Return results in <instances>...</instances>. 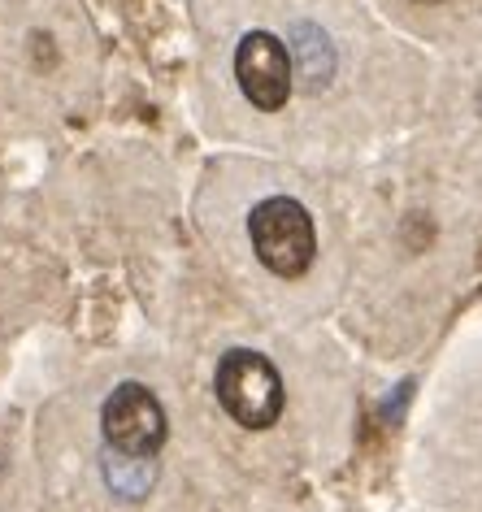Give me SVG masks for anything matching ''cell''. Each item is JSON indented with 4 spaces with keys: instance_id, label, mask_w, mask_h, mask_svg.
<instances>
[{
    "instance_id": "6da1fadb",
    "label": "cell",
    "mask_w": 482,
    "mask_h": 512,
    "mask_svg": "<svg viewBox=\"0 0 482 512\" xmlns=\"http://www.w3.org/2000/svg\"><path fill=\"white\" fill-rule=\"evenodd\" d=\"M213 391H218V404L226 408V417L239 421L244 430H270L283 417V378L270 365V356L235 348L218 361V374H213Z\"/></svg>"
},
{
    "instance_id": "7a4b0ae2",
    "label": "cell",
    "mask_w": 482,
    "mask_h": 512,
    "mask_svg": "<svg viewBox=\"0 0 482 512\" xmlns=\"http://www.w3.org/2000/svg\"><path fill=\"white\" fill-rule=\"evenodd\" d=\"M248 239L257 261L278 278H300L309 274L313 256H317V230L313 217L300 200L291 196H270L261 200L248 217Z\"/></svg>"
},
{
    "instance_id": "3957f363",
    "label": "cell",
    "mask_w": 482,
    "mask_h": 512,
    "mask_svg": "<svg viewBox=\"0 0 482 512\" xmlns=\"http://www.w3.org/2000/svg\"><path fill=\"white\" fill-rule=\"evenodd\" d=\"M100 430H105V443L113 452L131 456H157L170 439L166 408L144 382H118L109 391L105 408H100Z\"/></svg>"
},
{
    "instance_id": "277c9868",
    "label": "cell",
    "mask_w": 482,
    "mask_h": 512,
    "mask_svg": "<svg viewBox=\"0 0 482 512\" xmlns=\"http://www.w3.org/2000/svg\"><path fill=\"white\" fill-rule=\"evenodd\" d=\"M235 79L252 109H283L287 96L296 92V66H291L287 44L270 31H248L235 48Z\"/></svg>"
},
{
    "instance_id": "5b68a950",
    "label": "cell",
    "mask_w": 482,
    "mask_h": 512,
    "mask_svg": "<svg viewBox=\"0 0 482 512\" xmlns=\"http://www.w3.org/2000/svg\"><path fill=\"white\" fill-rule=\"evenodd\" d=\"M287 53H291V66H296V79L309 87V92H322L326 83L335 79V44L331 35L313 22H296L287 31Z\"/></svg>"
},
{
    "instance_id": "8992f818",
    "label": "cell",
    "mask_w": 482,
    "mask_h": 512,
    "mask_svg": "<svg viewBox=\"0 0 482 512\" xmlns=\"http://www.w3.org/2000/svg\"><path fill=\"white\" fill-rule=\"evenodd\" d=\"M157 456H131V452H113L109 447V460H105V482L113 495L122 499H144L152 478H157Z\"/></svg>"
},
{
    "instance_id": "52a82bcc",
    "label": "cell",
    "mask_w": 482,
    "mask_h": 512,
    "mask_svg": "<svg viewBox=\"0 0 482 512\" xmlns=\"http://www.w3.org/2000/svg\"><path fill=\"white\" fill-rule=\"evenodd\" d=\"M417 5H439V0H417Z\"/></svg>"
}]
</instances>
